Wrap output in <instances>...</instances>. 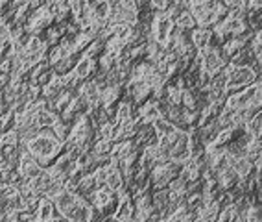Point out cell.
Here are the masks:
<instances>
[{"mask_svg":"<svg viewBox=\"0 0 262 222\" xmlns=\"http://www.w3.org/2000/svg\"><path fill=\"white\" fill-rule=\"evenodd\" d=\"M37 161L39 165L45 169V167L52 165L57 157L61 156L63 152V143L57 141L56 135L50 132V130H41L26 143V147L23 148Z\"/></svg>","mask_w":262,"mask_h":222,"instance_id":"6da1fadb","label":"cell"},{"mask_svg":"<svg viewBox=\"0 0 262 222\" xmlns=\"http://www.w3.org/2000/svg\"><path fill=\"white\" fill-rule=\"evenodd\" d=\"M222 71L227 74V87H225L227 95L255 84L260 78V65H233V63H227Z\"/></svg>","mask_w":262,"mask_h":222,"instance_id":"7a4b0ae2","label":"cell"},{"mask_svg":"<svg viewBox=\"0 0 262 222\" xmlns=\"http://www.w3.org/2000/svg\"><path fill=\"white\" fill-rule=\"evenodd\" d=\"M109 24H127L135 28L139 24V10L133 0H118L111 2V19Z\"/></svg>","mask_w":262,"mask_h":222,"instance_id":"3957f363","label":"cell"},{"mask_svg":"<svg viewBox=\"0 0 262 222\" xmlns=\"http://www.w3.org/2000/svg\"><path fill=\"white\" fill-rule=\"evenodd\" d=\"M260 93H262V82H260V78H258L255 84L248 85V87H244V89L236 91V93L227 95V98H225V102H224V108L231 109V111L246 109L251 106L253 98L257 95H260Z\"/></svg>","mask_w":262,"mask_h":222,"instance_id":"277c9868","label":"cell"},{"mask_svg":"<svg viewBox=\"0 0 262 222\" xmlns=\"http://www.w3.org/2000/svg\"><path fill=\"white\" fill-rule=\"evenodd\" d=\"M179 169H181V167L172 163V161L157 163V165L150 170V193L151 191L166 189L170 181H172L173 178H178Z\"/></svg>","mask_w":262,"mask_h":222,"instance_id":"5b68a950","label":"cell"},{"mask_svg":"<svg viewBox=\"0 0 262 222\" xmlns=\"http://www.w3.org/2000/svg\"><path fill=\"white\" fill-rule=\"evenodd\" d=\"M87 202L93 206V209L98 213L100 217H107L111 218V213L117 206V193H113L109 187H100L93 194L87 196Z\"/></svg>","mask_w":262,"mask_h":222,"instance_id":"8992f818","label":"cell"},{"mask_svg":"<svg viewBox=\"0 0 262 222\" xmlns=\"http://www.w3.org/2000/svg\"><path fill=\"white\" fill-rule=\"evenodd\" d=\"M198 56H200V71H202L203 74L211 76V78L214 74H218V72L227 65V62H225L220 52V47H216V45L207 47L205 50L198 52Z\"/></svg>","mask_w":262,"mask_h":222,"instance_id":"52a82bcc","label":"cell"},{"mask_svg":"<svg viewBox=\"0 0 262 222\" xmlns=\"http://www.w3.org/2000/svg\"><path fill=\"white\" fill-rule=\"evenodd\" d=\"M52 24H54V15H52V11L48 10V6L45 4V6H41L39 10L30 13L28 21H26V24H24V28H26V32H28L30 35H37V37H41L42 33L47 32Z\"/></svg>","mask_w":262,"mask_h":222,"instance_id":"ba28073f","label":"cell"},{"mask_svg":"<svg viewBox=\"0 0 262 222\" xmlns=\"http://www.w3.org/2000/svg\"><path fill=\"white\" fill-rule=\"evenodd\" d=\"M173 30V21L170 19V15L164 11V13H154L150 23V39L148 41H155L159 45H166L170 33Z\"/></svg>","mask_w":262,"mask_h":222,"instance_id":"9c48e42d","label":"cell"},{"mask_svg":"<svg viewBox=\"0 0 262 222\" xmlns=\"http://www.w3.org/2000/svg\"><path fill=\"white\" fill-rule=\"evenodd\" d=\"M188 132H190V130H188ZM188 132H183V130H179L178 141L173 143V147L168 150V161H172V163H176V165H179V167H183L192 157V148H190V137H188Z\"/></svg>","mask_w":262,"mask_h":222,"instance_id":"30bf717a","label":"cell"},{"mask_svg":"<svg viewBox=\"0 0 262 222\" xmlns=\"http://www.w3.org/2000/svg\"><path fill=\"white\" fill-rule=\"evenodd\" d=\"M17 172H19L20 180L28 181V180H33V178H37V176L41 174L42 167L39 165L37 161L33 159L26 150H20L19 161H17Z\"/></svg>","mask_w":262,"mask_h":222,"instance_id":"8fae6325","label":"cell"},{"mask_svg":"<svg viewBox=\"0 0 262 222\" xmlns=\"http://www.w3.org/2000/svg\"><path fill=\"white\" fill-rule=\"evenodd\" d=\"M89 111H91V108L87 106V102L81 100L78 95H74L71 98V102H69V106L63 109V113L59 115V118L63 123L72 126V123H76V120L80 117H83V115H89Z\"/></svg>","mask_w":262,"mask_h":222,"instance_id":"7c38bea8","label":"cell"},{"mask_svg":"<svg viewBox=\"0 0 262 222\" xmlns=\"http://www.w3.org/2000/svg\"><path fill=\"white\" fill-rule=\"evenodd\" d=\"M72 72H74V76L80 82H87L98 72V63H96V59H93V57H87L85 54H80Z\"/></svg>","mask_w":262,"mask_h":222,"instance_id":"4fadbf2b","label":"cell"},{"mask_svg":"<svg viewBox=\"0 0 262 222\" xmlns=\"http://www.w3.org/2000/svg\"><path fill=\"white\" fill-rule=\"evenodd\" d=\"M135 111H137V117H139V120H141V124H154L157 118L163 117L159 102H155V100H151V98L146 100L144 104L139 106Z\"/></svg>","mask_w":262,"mask_h":222,"instance_id":"5bb4252c","label":"cell"},{"mask_svg":"<svg viewBox=\"0 0 262 222\" xmlns=\"http://www.w3.org/2000/svg\"><path fill=\"white\" fill-rule=\"evenodd\" d=\"M103 169H105V187H109L113 193H118V191L126 189L122 172L118 170V167L115 165V163L107 161V163H103Z\"/></svg>","mask_w":262,"mask_h":222,"instance_id":"9a60e30c","label":"cell"},{"mask_svg":"<svg viewBox=\"0 0 262 222\" xmlns=\"http://www.w3.org/2000/svg\"><path fill=\"white\" fill-rule=\"evenodd\" d=\"M154 143H157V135H155L151 124H141V126L137 128V133L135 137H133V145H135L137 150L141 152L144 147L154 145Z\"/></svg>","mask_w":262,"mask_h":222,"instance_id":"2e32d148","label":"cell"},{"mask_svg":"<svg viewBox=\"0 0 262 222\" xmlns=\"http://www.w3.org/2000/svg\"><path fill=\"white\" fill-rule=\"evenodd\" d=\"M188 39H190L192 47L196 48L198 52H202L212 45V32L211 28H194L188 33Z\"/></svg>","mask_w":262,"mask_h":222,"instance_id":"e0dca14e","label":"cell"},{"mask_svg":"<svg viewBox=\"0 0 262 222\" xmlns=\"http://www.w3.org/2000/svg\"><path fill=\"white\" fill-rule=\"evenodd\" d=\"M135 145L133 141H118V143H113V148H111V154H109V161L118 165L122 161L126 159L127 156H131L133 152H135Z\"/></svg>","mask_w":262,"mask_h":222,"instance_id":"ac0fdd59","label":"cell"},{"mask_svg":"<svg viewBox=\"0 0 262 222\" xmlns=\"http://www.w3.org/2000/svg\"><path fill=\"white\" fill-rule=\"evenodd\" d=\"M63 91H65V89H63L61 76H57V74H54V72H52L50 80H48L47 84L41 87V98L47 100V102H52V100L56 98L57 95H61Z\"/></svg>","mask_w":262,"mask_h":222,"instance_id":"d6986e66","label":"cell"},{"mask_svg":"<svg viewBox=\"0 0 262 222\" xmlns=\"http://www.w3.org/2000/svg\"><path fill=\"white\" fill-rule=\"evenodd\" d=\"M122 93H124V87L122 85H107L105 89L100 91V104L102 108H115L120 100Z\"/></svg>","mask_w":262,"mask_h":222,"instance_id":"ffe728a7","label":"cell"},{"mask_svg":"<svg viewBox=\"0 0 262 222\" xmlns=\"http://www.w3.org/2000/svg\"><path fill=\"white\" fill-rule=\"evenodd\" d=\"M52 67L47 63V59L42 63H39V65H35L30 71V84L32 85H37V87H42V85L47 84L48 80H50V76H52Z\"/></svg>","mask_w":262,"mask_h":222,"instance_id":"44dd1931","label":"cell"},{"mask_svg":"<svg viewBox=\"0 0 262 222\" xmlns=\"http://www.w3.org/2000/svg\"><path fill=\"white\" fill-rule=\"evenodd\" d=\"M216 178V185L220 191H231L238 181V176L234 174V170L231 167H224L222 170H218L214 174Z\"/></svg>","mask_w":262,"mask_h":222,"instance_id":"7402d4cb","label":"cell"},{"mask_svg":"<svg viewBox=\"0 0 262 222\" xmlns=\"http://www.w3.org/2000/svg\"><path fill=\"white\" fill-rule=\"evenodd\" d=\"M133 117H135V108H133V104L127 102V100H120V104H117V108H115L113 124H122Z\"/></svg>","mask_w":262,"mask_h":222,"instance_id":"603a6c76","label":"cell"},{"mask_svg":"<svg viewBox=\"0 0 262 222\" xmlns=\"http://www.w3.org/2000/svg\"><path fill=\"white\" fill-rule=\"evenodd\" d=\"M242 130L246 135H249V137H260V133H262V113L260 111L253 115L251 118H248V120L244 123Z\"/></svg>","mask_w":262,"mask_h":222,"instance_id":"cb8c5ba5","label":"cell"},{"mask_svg":"<svg viewBox=\"0 0 262 222\" xmlns=\"http://www.w3.org/2000/svg\"><path fill=\"white\" fill-rule=\"evenodd\" d=\"M57 120H59V115H57L56 111H52V109H45V111H41V113L37 115L35 124H37L39 130H50Z\"/></svg>","mask_w":262,"mask_h":222,"instance_id":"d4e9b609","label":"cell"},{"mask_svg":"<svg viewBox=\"0 0 262 222\" xmlns=\"http://www.w3.org/2000/svg\"><path fill=\"white\" fill-rule=\"evenodd\" d=\"M173 28L181 30V32H187V33H190L192 30L196 28V23H194V19H192V15L188 13V10L181 11V13L173 19Z\"/></svg>","mask_w":262,"mask_h":222,"instance_id":"484cf974","label":"cell"},{"mask_svg":"<svg viewBox=\"0 0 262 222\" xmlns=\"http://www.w3.org/2000/svg\"><path fill=\"white\" fill-rule=\"evenodd\" d=\"M154 132H155V135H157V139H161V137H166V135H172V133H176L178 132V128L173 126L170 120H166L164 117H161V118H157L154 124Z\"/></svg>","mask_w":262,"mask_h":222,"instance_id":"4316f807","label":"cell"},{"mask_svg":"<svg viewBox=\"0 0 262 222\" xmlns=\"http://www.w3.org/2000/svg\"><path fill=\"white\" fill-rule=\"evenodd\" d=\"M56 215V208H54V202L48 198H39V204H37V217H39V222H45L48 218H52Z\"/></svg>","mask_w":262,"mask_h":222,"instance_id":"83f0119b","label":"cell"},{"mask_svg":"<svg viewBox=\"0 0 262 222\" xmlns=\"http://www.w3.org/2000/svg\"><path fill=\"white\" fill-rule=\"evenodd\" d=\"M103 48H105V41L100 39V37H96L81 54H85L87 57H93V59H98V57L103 54Z\"/></svg>","mask_w":262,"mask_h":222,"instance_id":"f1b7e54d","label":"cell"},{"mask_svg":"<svg viewBox=\"0 0 262 222\" xmlns=\"http://www.w3.org/2000/svg\"><path fill=\"white\" fill-rule=\"evenodd\" d=\"M50 132L56 135V139L57 141H61L63 145H65V141H67V137H69V132H71V124H67V123H63V120H57L54 126L50 128Z\"/></svg>","mask_w":262,"mask_h":222,"instance_id":"f546056e","label":"cell"},{"mask_svg":"<svg viewBox=\"0 0 262 222\" xmlns=\"http://www.w3.org/2000/svg\"><path fill=\"white\" fill-rule=\"evenodd\" d=\"M244 217V222H262L260 218V204H251L240 213Z\"/></svg>","mask_w":262,"mask_h":222,"instance_id":"4dcf8cb0","label":"cell"},{"mask_svg":"<svg viewBox=\"0 0 262 222\" xmlns=\"http://www.w3.org/2000/svg\"><path fill=\"white\" fill-rule=\"evenodd\" d=\"M6 147H19V135H17L15 130L0 133V148H6Z\"/></svg>","mask_w":262,"mask_h":222,"instance_id":"1f68e13d","label":"cell"},{"mask_svg":"<svg viewBox=\"0 0 262 222\" xmlns=\"http://www.w3.org/2000/svg\"><path fill=\"white\" fill-rule=\"evenodd\" d=\"M45 222H69V220H67L65 217H61V215H57V213H56V215H54V217H52V218H48V220H45Z\"/></svg>","mask_w":262,"mask_h":222,"instance_id":"d6a6232c","label":"cell"},{"mask_svg":"<svg viewBox=\"0 0 262 222\" xmlns=\"http://www.w3.org/2000/svg\"><path fill=\"white\" fill-rule=\"evenodd\" d=\"M192 222H214V220H211V218H203V217H194Z\"/></svg>","mask_w":262,"mask_h":222,"instance_id":"836d02e7","label":"cell"},{"mask_svg":"<svg viewBox=\"0 0 262 222\" xmlns=\"http://www.w3.org/2000/svg\"><path fill=\"white\" fill-rule=\"evenodd\" d=\"M100 222H113L111 218H103V220H100Z\"/></svg>","mask_w":262,"mask_h":222,"instance_id":"e575fe53","label":"cell"}]
</instances>
